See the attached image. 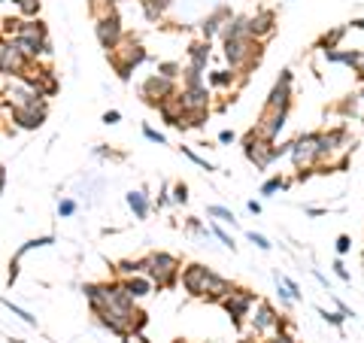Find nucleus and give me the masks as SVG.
<instances>
[{
	"label": "nucleus",
	"instance_id": "4c0bfd02",
	"mask_svg": "<svg viewBox=\"0 0 364 343\" xmlns=\"http://www.w3.org/2000/svg\"><path fill=\"white\" fill-rule=\"evenodd\" d=\"M213 234H216V237H219V240H222V244H225V246H231V249H234V240H231V237H228V234L222 231V228H213Z\"/></svg>",
	"mask_w": 364,
	"mask_h": 343
},
{
	"label": "nucleus",
	"instance_id": "49530a36",
	"mask_svg": "<svg viewBox=\"0 0 364 343\" xmlns=\"http://www.w3.org/2000/svg\"><path fill=\"white\" fill-rule=\"evenodd\" d=\"M3 186H6V170L0 167V195H3Z\"/></svg>",
	"mask_w": 364,
	"mask_h": 343
},
{
	"label": "nucleus",
	"instance_id": "c756f323",
	"mask_svg": "<svg viewBox=\"0 0 364 343\" xmlns=\"http://www.w3.org/2000/svg\"><path fill=\"white\" fill-rule=\"evenodd\" d=\"M334 249H337V255H346L352 249V237L349 234H340V237H337V244H334Z\"/></svg>",
	"mask_w": 364,
	"mask_h": 343
},
{
	"label": "nucleus",
	"instance_id": "473e14b6",
	"mask_svg": "<svg viewBox=\"0 0 364 343\" xmlns=\"http://www.w3.org/2000/svg\"><path fill=\"white\" fill-rule=\"evenodd\" d=\"M140 267H143V262H122L119 264V273H137Z\"/></svg>",
	"mask_w": 364,
	"mask_h": 343
},
{
	"label": "nucleus",
	"instance_id": "1a4fd4ad",
	"mask_svg": "<svg viewBox=\"0 0 364 343\" xmlns=\"http://www.w3.org/2000/svg\"><path fill=\"white\" fill-rule=\"evenodd\" d=\"M143 97L149 100V104H161V100L173 97V79L164 77V73H158V77H149L143 82Z\"/></svg>",
	"mask_w": 364,
	"mask_h": 343
},
{
	"label": "nucleus",
	"instance_id": "a19ab883",
	"mask_svg": "<svg viewBox=\"0 0 364 343\" xmlns=\"http://www.w3.org/2000/svg\"><path fill=\"white\" fill-rule=\"evenodd\" d=\"M219 143H234V134H231V131H222V134H219Z\"/></svg>",
	"mask_w": 364,
	"mask_h": 343
},
{
	"label": "nucleus",
	"instance_id": "c03bdc74",
	"mask_svg": "<svg viewBox=\"0 0 364 343\" xmlns=\"http://www.w3.org/2000/svg\"><path fill=\"white\" fill-rule=\"evenodd\" d=\"M249 213H255V216L261 213V204H258V200H249Z\"/></svg>",
	"mask_w": 364,
	"mask_h": 343
},
{
	"label": "nucleus",
	"instance_id": "4468645a",
	"mask_svg": "<svg viewBox=\"0 0 364 343\" xmlns=\"http://www.w3.org/2000/svg\"><path fill=\"white\" fill-rule=\"evenodd\" d=\"M43 106H37V100L34 104H19L13 110V119L22 125V128H40V125H43Z\"/></svg>",
	"mask_w": 364,
	"mask_h": 343
},
{
	"label": "nucleus",
	"instance_id": "bb28decb",
	"mask_svg": "<svg viewBox=\"0 0 364 343\" xmlns=\"http://www.w3.org/2000/svg\"><path fill=\"white\" fill-rule=\"evenodd\" d=\"M352 70H355V79L364 86V52H358L355 49V61H352Z\"/></svg>",
	"mask_w": 364,
	"mask_h": 343
},
{
	"label": "nucleus",
	"instance_id": "cd10ccee",
	"mask_svg": "<svg viewBox=\"0 0 364 343\" xmlns=\"http://www.w3.org/2000/svg\"><path fill=\"white\" fill-rule=\"evenodd\" d=\"M3 304L10 307V310H13V316H19V319H24V322H28V325H37V319H34V316H31L28 310H22V307H15L13 301H3Z\"/></svg>",
	"mask_w": 364,
	"mask_h": 343
},
{
	"label": "nucleus",
	"instance_id": "dca6fc26",
	"mask_svg": "<svg viewBox=\"0 0 364 343\" xmlns=\"http://www.w3.org/2000/svg\"><path fill=\"white\" fill-rule=\"evenodd\" d=\"M231 19H234V15H231V10H225V6H219V10H216V13H213V15H210V19H206V22L201 24V31H204V37H206V40H210V37H216V33H219L222 28H225V24H228Z\"/></svg>",
	"mask_w": 364,
	"mask_h": 343
},
{
	"label": "nucleus",
	"instance_id": "6ab92c4d",
	"mask_svg": "<svg viewBox=\"0 0 364 343\" xmlns=\"http://www.w3.org/2000/svg\"><path fill=\"white\" fill-rule=\"evenodd\" d=\"M125 289L131 292V298H146L149 292H152V280H146V277H131L125 282Z\"/></svg>",
	"mask_w": 364,
	"mask_h": 343
},
{
	"label": "nucleus",
	"instance_id": "ea45409f",
	"mask_svg": "<svg viewBox=\"0 0 364 343\" xmlns=\"http://www.w3.org/2000/svg\"><path fill=\"white\" fill-rule=\"evenodd\" d=\"M119 119H122V115H119V110H110V113L104 115V122H106V125H115Z\"/></svg>",
	"mask_w": 364,
	"mask_h": 343
},
{
	"label": "nucleus",
	"instance_id": "f704fd0d",
	"mask_svg": "<svg viewBox=\"0 0 364 343\" xmlns=\"http://www.w3.org/2000/svg\"><path fill=\"white\" fill-rule=\"evenodd\" d=\"M58 213H61V216H73V213H76V204H73V200H61V204H58Z\"/></svg>",
	"mask_w": 364,
	"mask_h": 343
},
{
	"label": "nucleus",
	"instance_id": "09e8293b",
	"mask_svg": "<svg viewBox=\"0 0 364 343\" xmlns=\"http://www.w3.org/2000/svg\"><path fill=\"white\" fill-rule=\"evenodd\" d=\"M358 97H364V88H361V91H358Z\"/></svg>",
	"mask_w": 364,
	"mask_h": 343
},
{
	"label": "nucleus",
	"instance_id": "2eb2a0df",
	"mask_svg": "<svg viewBox=\"0 0 364 343\" xmlns=\"http://www.w3.org/2000/svg\"><path fill=\"white\" fill-rule=\"evenodd\" d=\"M24 67L19 43H0V73H19Z\"/></svg>",
	"mask_w": 364,
	"mask_h": 343
},
{
	"label": "nucleus",
	"instance_id": "72a5a7b5",
	"mask_svg": "<svg viewBox=\"0 0 364 343\" xmlns=\"http://www.w3.org/2000/svg\"><path fill=\"white\" fill-rule=\"evenodd\" d=\"M173 200H176V204H185V200H188V189L182 186V182H179L176 189H173Z\"/></svg>",
	"mask_w": 364,
	"mask_h": 343
},
{
	"label": "nucleus",
	"instance_id": "79ce46f5",
	"mask_svg": "<svg viewBox=\"0 0 364 343\" xmlns=\"http://www.w3.org/2000/svg\"><path fill=\"white\" fill-rule=\"evenodd\" d=\"M337 310H340L343 316H355V313L349 310V307H346V304H343V301H337Z\"/></svg>",
	"mask_w": 364,
	"mask_h": 343
},
{
	"label": "nucleus",
	"instance_id": "c85d7f7f",
	"mask_svg": "<svg viewBox=\"0 0 364 343\" xmlns=\"http://www.w3.org/2000/svg\"><path fill=\"white\" fill-rule=\"evenodd\" d=\"M319 316H322V319H325V322H331V325H337V328H340V325L346 322V316H343L340 310H337V313H328V310H322V307H319Z\"/></svg>",
	"mask_w": 364,
	"mask_h": 343
},
{
	"label": "nucleus",
	"instance_id": "8fccbe9b",
	"mask_svg": "<svg viewBox=\"0 0 364 343\" xmlns=\"http://www.w3.org/2000/svg\"><path fill=\"white\" fill-rule=\"evenodd\" d=\"M19 343H24V340H19Z\"/></svg>",
	"mask_w": 364,
	"mask_h": 343
},
{
	"label": "nucleus",
	"instance_id": "37998d69",
	"mask_svg": "<svg viewBox=\"0 0 364 343\" xmlns=\"http://www.w3.org/2000/svg\"><path fill=\"white\" fill-rule=\"evenodd\" d=\"M349 28H355V31H364V19H352V22H349Z\"/></svg>",
	"mask_w": 364,
	"mask_h": 343
},
{
	"label": "nucleus",
	"instance_id": "5701e85b",
	"mask_svg": "<svg viewBox=\"0 0 364 343\" xmlns=\"http://www.w3.org/2000/svg\"><path fill=\"white\" fill-rule=\"evenodd\" d=\"M210 82L216 88H228V86H234V73H231V70H216V73H210Z\"/></svg>",
	"mask_w": 364,
	"mask_h": 343
},
{
	"label": "nucleus",
	"instance_id": "7ed1b4c3",
	"mask_svg": "<svg viewBox=\"0 0 364 343\" xmlns=\"http://www.w3.org/2000/svg\"><path fill=\"white\" fill-rule=\"evenodd\" d=\"M292 164L297 167V170H304V167H316L322 161L319 155V131L313 134H301L297 140H292Z\"/></svg>",
	"mask_w": 364,
	"mask_h": 343
},
{
	"label": "nucleus",
	"instance_id": "f257e3e1",
	"mask_svg": "<svg viewBox=\"0 0 364 343\" xmlns=\"http://www.w3.org/2000/svg\"><path fill=\"white\" fill-rule=\"evenodd\" d=\"M243 152H246V158L258 167V170H267L270 167V161H276V143L273 140H267V137H261V131L258 128H252L249 134L243 137Z\"/></svg>",
	"mask_w": 364,
	"mask_h": 343
},
{
	"label": "nucleus",
	"instance_id": "a878e982",
	"mask_svg": "<svg viewBox=\"0 0 364 343\" xmlns=\"http://www.w3.org/2000/svg\"><path fill=\"white\" fill-rule=\"evenodd\" d=\"M182 152H185L188 158H192V161H195L197 167H204V170H216V167H213L210 161H206V158H201V155H197V152H195V149H188V146H182Z\"/></svg>",
	"mask_w": 364,
	"mask_h": 343
},
{
	"label": "nucleus",
	"instance_id": "a211bd4d",
	"mask_svg": "<svg viewBox=\"0 0 364 343\" xmlns=\"http://www.w3.org/2000/svg\"><path fill=\"white\" fill-rule=\"evenodd\" d=\"M188 58H192V64H188V67L204 70L206 61H210V40H206V43H195L192 49H188Z\"/></svg>",
	"mask_w": 364,
	"mask_h": 343
},
{
	"label": "nucleus",
	"instance_id": "a18cd8bd",
	"mask_svg": "<svg viewBox=\"0 0 364 343\" xmlns=\"http://www.w3.org/2000/svg\"><path fill=\"white\" fill-rule=\"evenodd\" d=\"M307 216H325V210H322V207H310Z\"/></svg>",
	"mask_w": 364,
	"mask_h": 343
},
{
	"label": "nucleus",
	"instance_id": "ddd939ff",
	"mask_svg": "<svg viewBox=\"0 0 364 343\" xmlns=\"http://www.w3.org/2000/svg\"><path fill=\"white\" fill-rule=\"evenodd\" d=\"M249 31H252V37L258 40H267L273 31H276V15H273V10H261V13H255L252 19H249Z\"/></svg>",
	"mask_w": 364,
	"mask_h": 343
},
{
	"label": "nucleus",
	"instance_id": "c9c22d12",
	"mask_svg": "<svg viewBox=\"0 0 364 343\" xmlns=\"http://www.w3.org/2000/svg\"><path fill=\"white\" fill-rule=\"evenodd\" d=\"M143 134H146V140H152V143H158V146H164V143H167V140H164V134H158V131H152V128H146Z\"/></svg>",
	"mask_w": 364,
	"mask_h": 343
},
{
	"label": "nucleus",
	"instance_id": "f8f14e48",
	"mask_svg": "<svg viewBox=\"0 0 364 343\" xmlns=\"http://www.w3.org/2000/svg\"><path fill=\"white\" fill-rule=\"evenodd\" d=\"M146 58V52L143 49H140L137 43H128L125 46V58H119V55H113V64H115V70H119V77L122 79H128L131 77V70H134V67L140 64Z\"/></svg>",
	"mask_w": 364,
	"mask_h": 343
},
{
	"label": "nucleus",
	"instance_id": "412c9836",
	"mask_svg": "<svg viewBox=\"0 0 364 343\" xmlns=\"http://www.w3.org/2000/svg\"><path fill=\"white\" fill-rule=\"evenodd\" d=\"M288 186H292V180H283V177H273V180H267V182H264V186H261V195H276V191H283V189H288Z\"/></svg>",
	"mask_w": 364,
	"mask_h": 343
},
{
	"label": "nucleus",
	"instance_id": "f3484780",
	"mask_svg": "<svg viewBox=\"0 0 364 343\" xmlns=\"http://www.w3.org/2000/svg\"><path fill=\"white\" fill-rule=\"evenodd\" d=\"M346 31H349V24H340V28L322 33V37L316 40V49H322V52H334V49H340L343 37H346Z\"/></svg>",
	"mask_w": 364,
	"mask_h": 343
},
{
	"label": "nucleus",
	"instance_id": "58836bf2",
	"mask_svg": "<svg viewBox=\"0 0 364 343\" xmlns=\"http://www.w3.org/2000/svg\"><path fill=\"white\" fill-rule=\"evenodd\" d=\"M125 343H149V340L140 331H131V334H125Z\"/></svg>",
	"mask_w": 364,
	"mask_h": 343
},
{
	"label": "nucleus",
	"instance_id": "9d476101",
	"mask_svg": "<svg viewBox=\"0 0 364 343\" xmlns=\"http://www.w3.org/2000/svg\"><path fill=\"white\" fill-rule=\"evenodd\" d=\"M97 40H101V46L106 49V52L119 46V40H122V24H119V15H115V13L104 15V19L97 22Z\"/></svg>",
	"mask_w": 364,
	"mask_h": 343
},
{
	"label": "nucleus",
	"instance_id": "393cba45",
	"mask_svg": "<svg viewBox=\"0 0 364 343\" xmlns=\"http://www.w3.org/2000/svg\"><path fill=\"white\" fill-rule=\"evenodd\" d=\"M337 110H340L343 115H355V110H358V95H349L340 106H337Z\"/></svg>",
	"mask_w": 364,
	"mask_h": 343
},
{
	"label": "nucleus",
	"instance_id": "20e7f679",
	"mask_svg": "<svg viewBox=\"0 0 364 343\" xmlns=\"http://www.w3.org/2000/svg\"><path fill=\"white\" fill-rule=\"evenodd\" d=\"M349 149H355V140L349 137V128L346 125H340V128H331V131H319V155L322 161L328 158H334L337 152H349Z\"/></svg>",
	"mask_w": 364,
	"mask_h": 343
},
{
	"label": "nucleus",
	"instance_id": "39448f33",
	"mask_svg": "<svg viewBox=\"0 0 364 343\" xmlns=\"http://www.w3.org/2000/svg\"><path fill=\"white\" fill-rule=\"evenodd\" d=\"M219 304L228 310V316L234 319L237 328H243V319L249 316V310H252L255 304H258V301H255V295H252L249 289H237V286H234V289H231V295H225V298L219 301Z\"/></svg>",
	"mask_w": 364,
	"mask_h": 343
},
{
	"label": "nucleus",
	"instance_id": "e433bc0d",
	"mask_svg": "<svg viewBox=\"0 0 364 343\" xmlns=\"http://www.w3.org/2000/svg\"><path fill=\"white\" fill-rule=\"evenodd\" d=\"M158 73H164V77H170V79H173V77L179 73V64H161V67H158Z\"/></svg>",
	"mask_w": 364,
	"mask_h": 343
},
{
	"label": "nucleus",
	"instance_id": "6e6552de",
	"mask_svg": "<svg viewBox=\"0 0 364 343\" xmlns=\"http://www.w3.org/2000/svg\"><path fill=\"white\" fill-rule=\"evenodd\" d=\"M279 110H292V70H283V77L276 79L261 113H279Z\"/></svg>",
	"mask_w": 364,
	"mask_h": 343
},
{
	"label": "nucleus",
	"instance_id": "f03ea898",
	"mask_svg": "<svg viewBox=\"0 0 364 343\" xmlns=\"http://www.w3.org/2000/svg\"><path fill=\"white\" fill-rule=\"evenodd\" d=\"M143 267H146L149 280H152V282H158V289H167V286H173V282H176L179 262H176L173 255H167V253L149 255L146 262H143Z\"/></svg>",
	"mask_w": 364,
	"mask_h": 343
},
{
	"label": "nucleus",
	"instance_id": "de8ad7c7",
	"mask_svg": "<svg viewBox=\"0 0 364 343\" xmlns=\"http://www.w3.org/2000/svg\"><path fill=\"white\" fill-rule=\"evenodd\" d=\"M361 267H364V249H361Z\"/></svg>",
	"mask_w": 364,
	"mask_h": 343
},
{
	"label": "nucleus",
	"instance_id": "7c9ffc66",
	"mask_svg": "<svg viewBox=\"0 0 364 343\" xmlns=\"http://www.w3.org/2000/svg\"><path fill=\"white\" fill-rule=\"evenodd\" d=\"M331 267H334V273H337V277H340L343 282H349V280H352V277H349V267L343 264V258H337V262L331 264Z\"/></svg>",
	"mask_w": 364,
	"mask_h": 343
},
{
	"label": "nucleus",
	"instance_id": "9b49d317",
	"mask_svg": "<svg viewBox=\"0 0 364 343\" xmlns=\"http://www.w3.org/2000/svg\"><path fill=\"white\" fill-rule=\"evenodd\" d=\"M279 328V313L273 310L267 301H258L255 304V316H252V331L255 334H267Z\"/></svg>",
	"mask_w": 364,
	"mask_h": 343
},
{
	"label": "nucleus",
	"instance_id": "423d86ee",
	"mask_svg": "<svg viewBox=\"0 0 364 343\" xmlns=\"http://www.w3.org/2000/svg\"><path fill=\"white\" fill-rule=\"evenodd\" d=\"M13 43H19V49L28 55H40L49 49L46 46V31L40 22H22L19 31H15V37H13Z\"/></svg>",
	"mask_w": 364,
	"mask_h": 343
},
{
	"label": "nucleus",
	"instance_id": "0eeeda50",
	"mask_svg": "<svg viewBox=\"0 0 364 343\" xmlns=\"http://www.w3.org/2000/svg\"><path fill=\"white\" fill-rule=\"evenodd\" d=\"M213 277H216V273L206 271L204 264H188L185 271H182V289H185L192 298H206L210 295Z\"/></svg>",
	"mask_w": 364,
	"mask_h": 343
},
{
	"label": "nucleus",
	"instance_id": "b1692460",
	"mask_svg": "<svg viewBox=\"0 0 364 343\" xmlns=\"http://www.w3.org/2000/svg\"><path fill=\"white\" fill-rule=\"evenodd\" d=\"M55 244V237H37V240H31V244H24L22 249H19V255L15 258H22L24 253H31V249H40V246H52Z\"/></svg>",
	"mask_w": 364,
	"mask_h": 343
},
{
	"label": "nucleus",
	"instance_id": "aec40b11",
	"mask_svg": "<svg viewBox=\"0 0 364 343\" xmlns=\"http://www.w3.org/2000/svg\"><path fill=\"white\" fill-rule=\"evenodd\" d=\"M128 204H131V210H134L137 219H146V213H149V200L143 191H131L128 195Z\"/></svg>",
	"mask_w": 364,
	"mask_h": 343
},
{
	"label": "nucleus",
	"instance_id": "4be33fe9",
	"mask_svg": "<svg viewBox=\"0 0 364 343\" xmlns=\"http://www.w3.org/2000/svg\"><path fill=\"white\" fill-rule=\"evenodd\" d=\"M206 213L213 216V219H219V222H228V225H234V213L228 210V207H219V204H213V207H206Z\"/></svg>",
	"mask_w": 364,
	"mask_h": 343
},
{
	"label": "nucleus",
	"instance_id": "2f4dec72",
	"mask_svg": "<svg viewBox=\"0 0 364 343\" xmlns=\"http://www.w3.org/2000/svg\"><path fill=\"white\" fill-rule=\"evenodd\" d=\"M249 240H252V244L258 246V249H270V240L264 237V234H255V231H249Z\"/></svg>",
	"mask_w": 364,
	"mask_h": 343
}]
</instances>
